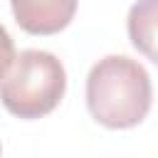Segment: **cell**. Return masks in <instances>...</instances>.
I'll return each instance as SVG.
<instances>
[{
	"label": "cell",
	"instance_id": "cell-1",
	"mask_svg": "<svg viewBox=\"0 0 158 158\" xmlns=\"http://www.w3.org/2000/svg\"><path fill=\"white\" fill-rule=\"evenodd\" d=\"M153 101L148 72L126 54L99 59L86 77V106L96 123L106 128L138 126Z\"/></svg>",
	"mask_w": 158,
	"mask_h": 158
},
{
	"label": "cell",
	"instance_id": "cell-5",
	"mask_svg": "<svg viewBox=\"0 0 158 158\" xmlns=\"http://www.w3.org/2000/svg\"><path fill=\"white\" fill-rule=\"evenodd\" d=\"M15 59V44H12V37L10 32L0 25V77L7 72V67L12 64Z\"/></svg>",
	"mask_w": 158,
	"mask_h": 158
},
{
	"label": "cell",
	"instance_id": "cell-3",
	"mask_svg": "<svg viewBox=\"0 0 158 158\" xmlns=\"http://www.w3.org/2000/svg\"><path fill=\"white\" fill-rule=\"evenodd\" d=\"M79 0H10L15 22L30 35H57L62 32L74 12Z\"/></svg>",
	"mask_w": 158,
	"mask_h": 158
},
{
	"label": "cell",
	"instance_id": "cell-4",
	"mask_svg": "<svg viewBox=\"0 0 158 158\" xmlns=\"http://www.w3.org/2000/svg\"><path fill=\"white\" fill-rule=\"evenodd\" d=\"M131 44L158 64V0H136L126 17Z\"/></svg>",
	"mask_w": 158,
	"mask_h": 158
},
{
	"label": "cell",
	"instance_id": "cell-6",
	"mask_svg": "<svg viewBox=\"0 0 158 158\" xmlns=\"http://www.w3.org/2000/svg\"><path fill=\"white\" fill-rule=\"evenodd\" d=\"M0 153H2V148H0Z\"/></svg>",
	"mask_w": 158,
	"mask_h": 158
},
{
	"label": "cell",
	"instance_id": "cell-2",
	"mask_svg": "<svg viewBox=\"0 0 158 158\" xmlns=\"http://www.w3.org/2000/svg\"><path fill=\"white\" fill-rule=\"evenodd\" d=\"M67 89L62 62L44 49H25L15 54L7 72L0 77L2 106L25 121L42 118L57 109Z\"/></svg>",
	"mask_w": 158,
	"mask_h": 158
}]
</instances>
